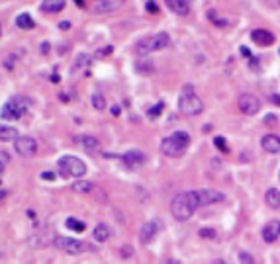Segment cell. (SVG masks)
I'll return each mask as SVG.
<instances>
[{
  "label": "cell",
  "mask_w": 280,
  "mask_h": 264,
  "mask_svg": "<svg viewBox=\"0 0 280 264\" xmlns=\"http://www.w3.org/2000/svg\"><path fill=\"white\" fill-rule=\"evenodd\" d=\"M126 0H96L92 4V12L94 14H110L118 8L124 6Z\"/></svg>",
  "instance_id": "obj_10"
},
{
  "label": "cell",
  "mask_w": 280,
  "mask_h": 264,
  "mask_svg": "<svg viewBox=\"0 0 280 264\" xmlns=\"http://www.w3.org/2000/svg\"><path fill=\"white\" fill-rule=\"evenodd\" d=\"M88 61H90V55H86V53H80V55H78V59H76V65L72 66V70H78L80 66L88 65Z\"/></svg>",
  "instance_id": "obj_31"
},
{
  "label": "cell",
  "mask_w": 280,
  "mask_h": 264,
  "mask_svg": "<svg viewBox=\"0 0 280 264\" xmlns=\"http://www.w3.org/2000/svg\"><path fill=\"white\" fill-rule=\"evenodd\" d=\"M264 202L270 210H280V190L278 188H268L264 194Z\"/></svg>",
  "instance_id": "obj_20"
},
{
  "label": "cell",
  "mask_w": 280,
  "mask_h": 264,
  "mask_svg": "<svg viewBox=\"0 0 280 264\" xmlns=\"http://www.w3.org/2000/svg\"><path fill=\"white\" fill-rule=\"evenodd\" d=\"M74 2H76L78 8H84V0H74Z\"/></svg>",
  "instance_id": "obj_47"
},
{
  "label": "cell",
  "mask_w": 280,
  "mask_h": 264,
  "mask_svg": "<svg viewBox=\"0 0 280 264\" xmlns=\"http://www.w3.org/2000/svg\"><path fill=\"white\" fill-rule=\"evenodd\" d=\"M168 10L178 14V16H186L190 14V0H164Z\"/></svg>",
  "instance_id": "obj_17"
},
{
  "label": "cell",
  "mask_w": 280,
  "mask_h": 264,
  "mask_svg": "<svg viewBox=\"0 0 280 264\" xmlns=\"http://www.w3.org/2000/svg\"><path fill=\"white\" fill-rule=\"evenodd\" d=\"M53 244L59 248V250H63V252H67V254H82V252H88V250H94L92 244H88V242L84 241H78V239H70V237H57Z\"/></svg>",
  "instance_id": "obj_7"
},
{
  "label": "cell",
  "mask_w": 280,
  "mask_h": 264,
  "mask_svg": "<svg viewBox=\"0 0 280 264\" xmlns=\"http://www.w3.org/2000/svg\"><path fill=\"white\" fill-rule=\"evenodd\" d=\"M74 143H78V145H80L84 151H88V153H96V151L100 149L98 139L88 137V135H84V137H74Z\"/></svg>",
  "instance_id": "obj_18"
},
{
  "label": "cell",
  "mask_w": 280,
  "mask_h": 264,
  "mask_svg": "<svg viewBox=\"0 0 280 264\" xmlns=\"http://www.w3.org/2000/svg\"><path fill=\"white\" fill-rule=\"evenodd\" d=\"M196 192H198V198H200V206H212V204L226 202V196L222 192H218V190L206 188V190H196Z\"/></svg>",
  "instance_id": "obj_11"
},
{
  "label": "cell",
  "mask_w": 280,
  "mask_h": 264,
  "mask_svg": "<svg viewBox=\"0 0 280 264\" xmlns=\"http://www.w3.org/2000/svg\"><path fill=\"white\" fill-rule=\"evenodd\" d=\"M40 178H42V180H55V174H53V172H42Z\"/></svg>",
  "instance_id": "obj_39"
},
{
  "label": "cell",
  "mask_w": 280,
  "mask_h": 264,
  "mask_svg": "<svg viewBox=\"0 0 280 264\" xmlns=\"http://www.w3.org/2000/svg\"><path fill=\"white\" fill-rule=\"evenodd\" d=\"M18 137H20V135H18V130H16V128L0 124V141H16Z\"/></svg>",
  "instance_id": "obj_23"
},
{
  "label": "cell",
  "mask_w": 280,
  "mask_h": 264,
  "mask_svg": "<svg viewBox=\"0 0 280 264\" xmlns=\"http://www.w3.org/2000/svg\"><path fill=\"white\" fill-rule=\"evenodd\" d=\"M262 241L264 242H274L278 241L280 237V220H272L268 221L264 227H262Z\"/></svg>",
  "instance_id": "obj_13"
},
{
  "label": "cell",
  "mask_w": 280,
  "mask_h": 264,
  "mask_svg": "<svg viewBox=\"0 0 280 264\" xmlns=\"http://www.w3.org/2000/svg\"><path fill=\"white\" fill-rule=\"evenodd\" d=\"M90 102H92V106L96 110H106V98L100 94V92H94L92 96H90Z\"/></svg>",
  "instance_id": "obj_27"
},
{
  "label": "cell",
  "mask_w": 280,
  "mask_h": 264,
  "mask_svg": "<svg viewBox=\"0 0 280 264\" xmlns=\"http://www.w3.org/2000/svg\"><path fill=\"white\" fill-rule=\"evenodd\" d=\"M6 198H8V192H6V190H0V202Z\"/></svg>",
  "instance_id": "obj_46"
},
{
  "label": "cell",
  "mask_w": 280,
  "mask_h": 264,
  "mask_svg": "<svg viewBox=\"0 0 280 264\" xmlns=\"http://www.w3.org/2000/svg\"><path fill=\"white\" fill-rule=\"evenodd\" d=\"M178 110H180L182 116H198L200 112L204 110V102L196 96L192 84L182 86V94L178 98Z\"/></svg>",
  "instance_id": "obj_4"
},
{
  "label": "cell",
  "mask_w": 280,
  "mask_h": 264,
  "mask_svg": "<svg viewBox=\"0 0 280 264\" xmlns=\"http://www.w3.org/2000/svg\"><path fill=\"white\" fill-rule=\"evenodd\" d=\"M14 149H16V153L20 154V156H34V154L38 153V141L34 137L24 135V137H18L14 141Z\"/></svg>",
  "instance_id": "obj_9"
},
{
  "label": "cell",
  "mask_w": 280,
  "mask_h": 264,
  "mask_svg": "<svg viewBox=\"0 0 280 264\" xmlns=\"http://www.w3.org/2000/svg\"><path fill=\"white\" fill-rule=\"evenodd\" d=\"M40 51H42L44 55H47V53H49V44H47V42H44V44L40 45Z\"/></svg>",
  "instance_id": "obj_41"
},
{
  "label": "cell",
  "mask_w": 280,
  "mask_h": 264,
  "mask_svg": "<svg viewBox=\"0 0 280 264\" xmlns=\"http://www.w3.org/2000/svg\"><path fill=\"white\" fill-rule=\"evenodd\" d=\"M70 188H72V192H76V194H88V192L92 190V184L86 182V180H78V182H74Z\"/></svg>",
  "instance_id": "obj_25"
},
{
  "label": "cell",
  "mask_w": 280,
  "mask_h": 264,
  "mask_svg": "<svg viewBox=\"0 0 280 264\" xmlns=\"http://www.w3.org/2000/svg\"><path fill=\"white\" fill-rule=\"evenodd\" d=\"M0 36H2V26H0Z\"/></svg>",
  "instance_id": "obj_49"
},
{
  "label": "cell",
  "mask_w": 280,
  "mask_h": 264,
  "mask_svg": "<svg viewBox=\"0 0 280 264\" xmlns=\"http://www.w3.org/2000/svg\"><path fill=\"white\" fill-rule=\"evenodd\" d=\"M59 28H61V30H69L70 24L69 22H61V24H59Z\"/></svg>",
  "instance_id": "obj_45"
},
{
  "label": "cell",
  "mask_w": 280,
  "mask_h": 264,
  "mask_svg": "<svg viewBox=\"0 0 280 264\" xmlns=\"http://www.w3.org/2000/svg\"><path fill=\"white\" fill-rule=\"evenodd\" d=\"M274 122H276V118H274L272 114H268V116L264 118V124H266V126H274Z\"/></svg>",
  "instance_id": "obj_38"
},
{
  "label": "cell",
  "mask_w": 280,
  "mask_h": 264,
  "mask_svg": "<svg viewBox=\"0 0 280 264\" xmlns=\"http://www.w3.org/2000/svg\"><path fill=\"white\" fill-rule=\"evenodd\" d=\"M30 100L22 96V94H16V96H12L4 106H2V110H0V118L4 120V122H16V120H20L26 112L30 110Z\"/></svg>",
  "instance_id": "obj_3"
},
{
  "label": "cell",
  "mask_w": 280,
  "mask_h": 264,
  "mask_svg": "<svg viewBox=\"0 0 280 264\" xmlns=\"http://www.w3.org/2000/svg\"><path fill=\"white\" fill-rule=\"evenodd\" d=\"M198 237H200V239H216V237H218V231L212 229V227H204V229L198 231Z\"/></svg>",
  "instance_id": "obj_29"
},
{
  "label": "cell",
  "mask_w": 280,
  "mask_h": 264,
  "mask_svg": "<svg viewBox=\"0 0 280 264\" xmlns=\"http://www.w3.org/2000/svg\"><path fill=\"white\" fill-rule=\"evenodd\" d=\"M57 166L59 170L65 176H70V178H82L86 174V162L78 156H72V154H65L57 160Z\"/></svg>",
  "instance_id": "obj_6"
},
{
  "label": "cell",
  "mask_w": 280,
  "mask_h": 264,
  "mask_svg": "<svg viewBox=\"0 0 280 264\" xmlns=\"http://www.w3.org/2000/svg\"><path fill=\"white\" fill-rule=\"evenodd\" d=\"M59 80H61V76H59L57 72H53V74H51V82H59Z\"/></svg>",
  "instance_id": "obj_44"
},
{
  "label": "cell",
  "mask_w": 280,
  "mask_h": 264,
  "mask_svg": "<svg viewBox=\"0 0 280 264\" xmlns=\"http://www.w3.org/2000/svg\"><path fill=\"white\" fill-rule=\"evenodd\" d=\"M214 145L222 151L224 154L230 153V147H228V143H226V137H222V135H218V137H214Z\"/></svg>",
  "instance_id": "obj_28"
},
{
  "label": "cell",
  "mask_w": 280,
  "mask_h": 264,
  "mask_svg": "<svg viewBox=\"0 0 280 264\" xmlns=\"http://www.w3.org/2000/svg\"><path fill=\"white\" fill-rule=\"evenodd\" d=\"M163 108H164V104H163V102H159V104H155V106H151V108L147 110V116L155 120V118H159V114L163 112Z\"/></svg>",
  "instance_id": "obj_30"
},
{
  "label": "cell",
  "mask_w": 280,
  "mask_h": 264,
  "mask_svg": "<svg viewBox=\"0 0 280 264\" xmlns=\"http://www.w3.org/2000/svg\"><path fill=\"white\" fill-rule=\"evenodd\" d=\"M260 147H262V151H266V153L274 154L280 151V137L278 135H274V133H268V135H264L262 139H260Z\"/></svg>",
  "instance_id": "obj_16"
},
{
  "label": "cell",
  "mask_w": 280,
  "mask_h": 264,
  "mask_svg": "<svg viewBox=\"0 0 280 264\" xmlns=\"http://www.w3.org/2000/svg\"><path fill=\"white\" fill-rule=\"evenodd\" d=\"M190 145V135L186 132H174L161 141V153L166 156H180Z\"/></svg>",
  "instance_id": "obj_2"
},
{
  "label": "cell",
  "mask_w": 280,
  "mask_h": 264,
  "mask_svg": "<svg viewBox=\"0 0 280 264\" xmlns=\"http://www.w3.org/2000/svg\"><path fill=\"white\" fill-rule=\"evenodd\" d=\"M208 18H210V20H212L214 24L222 26V28H226V26H228V22H226V20H220V18H218V14H216L214 10H210V12H208Z\"/></svg>",
  "instance_id": "obj_34"
},
{
  "label": "cell",
  "mask_w": 280,
  "mask_h": 264,
  "mask_svg": "<svg viewBox=\"0 0 280 264\" xmlns=\"http://www.w3.org/2000/svg\"><path fill=\"white\" fill-rule=\"evenodd\" d=\"M16 26L20 28V30H34L36 28V22H34V18L30 16V14H18L16 16Z\"/></svg>",
  "instance_id": "obj_24"
},
{
  "label": "cell",
  "mask_w": 280,
  "mask_h": 264,
  "mask_svg": "<svg viewBox=\"0 0 280 264\" xmlns=\"http://www.w3.org/2000/svg\"><path fill=\"white\" fill-rule=\"evenodd\" d=\"M200 208V198H198V192L196 190H190V192H182V194H176L172 202H170V214L176 221H186L192 218V214Z\"/></svg>",
  "instance_id": "obj_1"
},
{
  "label": "cell",
  "mask_w": 280,
  "mask_h": 264,
  "mask_svg": "<svg viewBox=\"0 0 280 264\" xmlns=\"http://www.w3.org/2000/svg\"><path fill=\"white\" fill-rule=\"evenodd\" d=\"M164 264H180V262H178L176 258H168V260H166V262H164Z\"/></svg>",
  "instance_id": "obj_48"
},
{
  "label": "cell",
  "mask_w": 280,
  "mask_h": 264,
  "mask_svg": "<svg viewBox=\"0 0 280 264\" xmlns=\"http://www.w3.org/2000/svg\"><path fill=\"white\" fill-rule=\"evenodd\" d=\"M120 254H122L124 258H128V256H132V254H134V246H130V244H126V246H122V250H120Z\"/></svg>",
  "instance_id": "obj_36"
},
{
  "label": "cell",
  "mask_w": 280,
  "mask_h": 264,
  "mask_svg": "<svg viewBox=\"0 0 280 264\" xmlns=\"http://www.w3.org/2000/svg\"><path fill=\"white\" fill-rule=\"evenodd\" d=\"M134 68L140 72L141 76H149V74H153L155 65H153V61H149V59H138L136 65H134Z\"/></svg>",
  "instance_id": "obj_22"
},
{
  "label": "cell",
  "mask_w": 280,
  "mask_h": 264,
  "mask_svg": "<svg viewBox=\"0 0 280 264\" xmlns=\"http://www.w3.org/2000/svg\"><path fill=\"white\" fill-rule=\"evenodd\" d=\"M110 112H112V116H116V118L120 116V114H122V110H120V106H112V110H110Z\"/></svg>",
  "instance_id": "obj_43"
},
{
  "label": "cell",
  "mask_w": 280,
  "mask_h": 264,
  "mask_svg": "<svg viewBox=\"0 0 280 264\" xmlns=\"http://www.w3.org/2000/svg\"><path fill=\"white\" fill-rule=\"evenodd\" d=\"M110 235H112V231H110V227H108L106 223H98L92 231L94 241H98V242H106L110 239Z\"/></svg>",
  "instance_id": "obj_19"
},
{
  "label": "cell",
  "mask_w": 280,
  "mask_h": 264,
  "mask_svg": "<svg viewBox=\"0 0 280 264\" xmlns=\"http://www.w3.org/2000/svg\"><path fill=\"white\" fill-rule=\"evenodd\" d=\"M145 10H147L149 14H159V6H157L155 0H147V2H145Z\"/></svg>",
  "instance_id": "obj_32"
},
{
  "label": "cell",
  "mask_w": 280,
  "mask_h": 264,
  "mask_svg": "<svg viewBox=\"0 0 280 264\" xmlns=\"http://www.w3.org/2000/svg\"><path fill=\"white\" fill-rule=\"evenodd\" d=\"M270 102L276 104V106H280V94H270Z\"/></svg>",
  "instance_id": "obj_40"
},
{
  "label": "cell",
  "mask_w": 280,
  "mask_h": 264,
  "mask_svg": "<svg viewBox=\"0 0 280 264\" xmlns=\"http://www.w3.org/2000/svg\"><path fill=\"white\" fill-rule=\"evenodd\" d=\"M239 51H241V55H243V57H251V51H249L247 47H241Z\"/></svg>",
  "instance_id": "obj_42"
},
{
  "label": "cell",
  "mask_w": 280,
  "mask_h": 264,
  "mask_svg": "<svg viewBox=\"0 0 280 264\" xmlns=\"http://www.w3.org/2000/svg\"><path fill=\"white\" fill-rule=\"evenodd\" d=\"M168 44H170L168 34H166V32H159V34H153V36H149V38L140 40L138 45H136V51H138V55H149V53H153V51H161V49H164Z\"/></svg>",
  "instance_id": "obj_5"
},
{
  "label": "cell",
  "mask_w": 280,
  "mask_h": 264,
  "mask_svg": "<svg viewBox=\"0 0 280 264\" xmlns=\"http://www.w3.org/2000/svg\"><path fill=\"white\" fill-rule=\"evenodd\" d=\"M239 262L241 264H255V258L249 252H239Z\"/></svg>",
  "instance_id": "obj_33"
},
{
  "label": "cell",
  "mask_w": 280,
  "mask_h": 264,
  "mask_svg": "<svg viewBox=\"0 0 280 264\" xmlns=\"http://www.w3.org/2000/svg\"><path fill=\"white\" fill-rule=\"evenodd\" d=\"M120 160H122L128 168H136V166H141V164L147 160V156H145V153H141V151H128L126 154L120 156Z\"/></svg>",
  "instance_id": "obj_14"
},
{
  "label": "cell",
  "mask_w": 280,
  "mask_h": 264,
  "mask_svg": "<svg viewBox=\"0 0 280 264\" xmlns=\"http://www.w3.org/2000/svg\"><path fill=\"white\" fill-rule=\"evenodd\" d=\"M112 51H114V47H112V45H106V47H102V49L96 51V57H98V59H100V57H106V55H110Z\"/></svg>",
  "instance_id": "obj_35"
},
{
  "label": "cell",
  "mask_w": 280,
  "mask_h": 264,
  "mask_svg": "<svg viewBox=\"0 0 280 264\" xmlns=\"http://www.w3.org/2000/svg\"><path fill=\"white\" fill-rule=\"evenodd\" d=\"M67 0H44L42 2V10L47 14H55V12H61L65 8Z\"/></svg>",
  "instance_id": "obj_21"
},
{
  "label": "cell",
  "mask_w": 280,
  "mask_h": 264,
  "mask_svg": "<svg viewBox=\"0 0 280 264\" xmlns=\"http://www.w3.org/2000/svg\"><path fill=\"white\" fill-rule=\"evenodd\" d=\"M8 160H10V156L8 153H4V151H0V172H2V168L8 164Z\"/></svg>",
  "instance_id": "obj_37"
},
{
  "label": "cell",
  "mask_w": 280,
  "mask_h": 264,
  "mask_svg": "<svg viewBox=\"0 0 280 264\" xmlns=\"http://www.w3.org/2000/svg\"><path fill=\"white\" fill-rule=\"evenodd\" d=\"M157 233H159V223H157V221H147V223L141 227L140 241L143 242V244H149V242L155 241Z\"/></svg>",
  "instance_id": "obj_12"
},
{
  "label": "cell",
  "mask_w": 280,
  "mask_h": 264,
  "mask_svg": "<svg viewBox=\"0 0 280 264\" xmlns=\"http://www.w3.org/2000/svg\"><path fill=\"white\" fill-rule=\"evenodd\" d=\"M65 227L70 229V231H76V233H82V231L86 229V225H84L82 221L74 220V218H67V221H65Z\"/></svg>",
  "instance_id": "obj_26"
},
{
  "label": "cell",
  "mask_w": 280,
  "mask_h": 264,
  "mask_svg": "<svg viewBox=\"0 0 280 264\" xmlns=\"http://www.w3.org/2000/svg\"><path fill=\"white\" fill-rule=\"evenodd\" d=\"M237 108L241 110V114L245 116H255L260 110V100H258L255 94H241L239 100H237Z\"/></svg>",
  "instance_id": "obj_8"
},
{
  "label": "cell",
  "mask_w": 280,
  "mask_h": 264,
  "mask_svg": "<svg viewBox=\"0 0 280 264\" xmlns=\"http://www.w3.org/2000/svg\"><path fill=\"white\" fill-rule=\"evenodd\" d=\"M251 40L260 47H268V45L274 44V36L268 30H262V28H257V30L251 32Z\"/></svg>",
  "instance_id": "obj_15"
}]
</instances>
